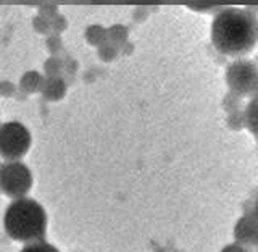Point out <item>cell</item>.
Instances as JSON below:
<instances>
[{
    "label": "cell",
    "instance_id": "cell-12",
    "mask_svg": "<svg viewBox=\"0 0 258 252\" xmlns=\"http://www.w3.org/2000/svg\"><path fill=\"white\" fill-rule=\"evenodd\" d=\"M63 68H64L63 62L60 59H56V57H52V59H48L44 63V70H45L47 78H58Z\"/></svg>",
    "mask_w": 258,
    "mask_h": 252
},
{
    "label": "cell",
    "instance_id": "cell-14",
    "mask_svg": "<svg viewBox=\"0 0 258 252\" xmlns=\"http://www.w3.org/2000/svg\"><path fill=\"white\" fill-rule=\"evenodd\" d=\"M21 252H60L58 249H55L52 244L44 241H39V242H32V244H28Z\"/></svg>",
    "mask_w": 258,
    "mask_h": 252
},
{
    "label": "cell",
    "instance_id": "cell-19",
    "mask_svg": "<svg viewBox=\"0 0 258 252\" xmlns=\"http://www.w3.org/2000/svg\"><path fill=\"white\" fill-rule=\"evenodd\" d=\"M15 94V86L12 83H7V81H4V83H0V95L4 97H10Z\"/></svg>",
    "mask_w": 258,
    "mask_h": 252
},
{
    "label": "cell",
    "instance_id": "cell-6",
    "mask_svg": "<svg viewBox=\"0 0 258 252\" xmlns=\"http://www.w3.org/2000/svg\"><path fill=\"white\" fill-rule=\"evenodd\" d=\"M234 238L240 246H258V217L255 214L240 217L234 226Z\"/></svg>",
    "mask_w": 258,
    "mask_h": 252
},
{
    "label": "cell",
    "instance_id": "cell-3",
    "mask_svg": "<svg viewBox=\"0 0 258 252\" xmlns=\"http://www.w3.org/2000/svg\"><path fill=\"white\" fill-rule=\"evenodd\" d=\"M226 83L234 95H253L258 87V65L247 59L234 60L226 70Z\"/></svg>",
    "mask_w": 258,
    "mask_h": 252
},
{
    "label": "cell",
    "instance_id": "cell-7",
    "mask_svg": "<svg viewBox=\"0 0 258 252\" xmlns=\"http://www.w3.org/2000/svg\"><path fill=\"white\" fill-rule=\"evenodd\" d=\"M44 97L47 100H60L67 94V84L64 81L58 76V78H47L44 81L42 91Z\"/></svg>",
    "mask_w": 258,
    "mask_h": 252
},
{
    "label": "cell",
    "instance_id": "cell-5",
    "mask_svg": "<svg viewBox=\"0 0 258 252\" xmlns=\"http://www.w3.org/2000/svg\"><path fill=\"white\" fill-rule=\"evenodd\" d=\"M32 176L29 168L21 162H12L0 168V189L8 197L23 199V196L31 189Z\"/></svg>",
    "mask_w": 258,
    "mask_h": 252
},
{
    "label": "cell",
    "instance_id": "cell-8",
    "mask_svg": "<svg viewBox=\"0 0 258 252\" xmlns=\"http://www.w3.org/2000/svg\"><path fill=\"white\" fill-rule=\"evenodd\" d=\"M44 78L40 76V73L37 71H28L24 73L21 81H20V87L21 91H24L26 94H32V92H40L44 86Z\"/></svg>",
    "mask_w": 258,
    "mask_h": 252
},
{
    "label": "cell",
    "instance_id": "cell-11",
    "mask_svg": "<svg viewBox=\"0 0 258 252\" xmlns=\"http://www.w3.org/2000/svg\"><path fill=\"white\" fill-rule=\"evenodd\" d=\"M107 34H108V42L115 47L124 45L127 40V29L124 26H121V24H115V26L107 29Z\"/></svg>",
    "mask_w": 258,
    "mask_h": 252
},
{
    "label": "cell",
    "instance_id": "cell-10",
    "mask_svg": "<svg viewBox=\"0 0 258 252\" xmlns=\"http://www.w3.org/2000/svg\"><path fill=\"white\" fill-rule=\"evenodd\" d=\"M86 40L91 45L95 47H100L102 44L108 42V34H107V29L100 24H94V26H89L86 29Z\"/></svg>",
    "mask_w": 258,
    "mask_h": 252
},
{
    "label": "cell",
    "instance_id": "cell-24",
    "mask_svg": "<svg viewBox=\"0 0 258 252\" xmlns=\"http://www.w3.org/2000/svg\"><path fill=\"white\" fill-rule=\"evenodd\" d=\"M256 39H258V29H256Z\"/></svg>",
    "mask_w": 258,
    "mask_h": 252
},
{
    "label": "cell",
    "instance_id": "cell-20",
    "mask_svg": "<svg viewBox=\"0 0 258 252\" xmlns=\"http://www.w3.org/2000/svg\"><path fill=\"white\" fill-rule=\"evenodd\" d=\"M220 252H248V249L245 246L237 244V242H231V244L224 246Z\"/></svg>",
    "mask_w": 258,
    "mask_h": 252
},
{
    "label": "cell",
    "instance_id": "cell-21",
    "mask_svg": "<svg viewBox=\"0 0 258 252\" xmlns=\"http://www.w3.org/2000/svg\"><path fill=\"white\" fill-rule=\"evenodd\" d=\"M192 10H197V12H220L221 7H197V5H190Z\"/></svg>",
    "mask_w": 258,
    "mask_h": 252
},
{
    "label": "cell",
    "instance_id": "cell-13",
    "mask_svg": "<svg viewBox=\"0 0 258 252\" xmlns=\"http://www.w3.org/2000/svg\"><path fill=\"white\" fill-rule=\"evenodd\" d=\"M99 57L103 60V62H111V60H115L116 59V55H118V47H115L113 44L110 42H105L99 47Z\"/></svg>",
    "mask_w": 258,
    "mask_h": 252
},
{
    "label": "cell",
    "instance_id": "cell-25",
    "mask_svg": "<svg viewBox=\"0 0 258 252\" xmlns=\"http://www.w3.org/2000/svg\"><path fill=\"white\" fill-rule=\"evenodd\" d=\"M256 250H258V246H256Z\"/></svg>",
    "mask_w": 258,
    "mask_h": 252
},
{
    "label": "cell",
    "instance_id": "cell-16",
    "mask_svg": "<svg viewBox=\"0 0 258 252\" xmlns=\"http://www.w3.org/2000/svg\"><path fill=\"white\" fill-rule=\"evenodd\" d=\"M50 26H52V31L61 32L67 29V20H64L63 15H56L53 20H50Z\"/></svg>",
    "mask_w": 258,
    "mask_h": 252
},
{
    "label": "cell",
    "instance_id": "cell-4",
    "mask_svg": "<svg viewBox=\"0 0 258 252\" xmlns=\"http://www.w3.org/2000/svg\"><path fill=\"white\" fill-rule=\"evenodd\" d=\"M31 147V134L26 126L10 121L0 126V156L7 160H18Z\"/></svg>",
    "mask_w": 258,
    "mask_h": 252
},
{
    "label": "cell",
    "instance_id": "cell-18",
    "mask_svg": "<svg viewBox=\"0 0 258 252\" xmlns=\"http://www.w3.org/2000/svg\"><path fill=\"white\" fill-rule=\"evenodd\" d=\"M56 15H58L56 7H53V5H42V7H40V16H44V18L53 20Z\"/></svg>",
    "mask_w": 258,
    "mask_h": 252
},
{
    "label": "cell",
    "instance_id": "cell-23",
    "mask_svg": "<svg viewBox=\"0 0 258 252\" xmlns=\"http://www.w3.org/2000/svg\"><path fill=\"white\" fill-rule=\"evenodd\" d=\"M253 214L258 217V196H256V199H255V202H253Z\"/></svg>",
    "mask_w": 258,
    "mask_h": 252
},
{
    "label": "cell",
    "instance_id": "cell-22",
    "mask_svg": "<svg viewBox=\"0 0 258 252\" xmlns=\"http://www.w3.org/2000/svg\"><path fill=\"white\" fill-rule=\"evenodd\" d=\"M76 68H78V63H76L75 60H70V62H68V67H67V71H68V73L76 71Z\"/></svg>",
    "mask_w": 258,
    "mask_h": 252
},
{
    "label": "cell",
    "instance_id": "cell-1",
    "mask_svg": "<svg viewBox=\"0 0 258 252\" xmlns=\"http://www.w3.org/2000/svg\"><path fill=\"white\" fill-rule=\"evenodd\" d=\"M256 29L258 21L248 8H221L212 23V42L220 54L242 59L253 51Z\"/></svg>",
    "mask_w": 258,
    "mask_h": 252
},
{
    "label": "cell",
    "instance_id": "cell-2",
    "mask_svg": "<svg viewBox=\"0 0 258 252\" xmlns=\"http://www.w3.org/2000/svg\"><path fill=\"white\" fill-rule=\"evenodd\" d=\"M4 225L8 236L20 242H39L45 236L47 215L34 199H16L8 206Z\"/></svg>",
    "mask_w": 258,
    "mask_h": 252
},
{
    "label": "cell",
    "instance_id": "cell-15",
    "mask_svg": "<svg viewBox=\"0 0 258 252\" xmlns=\"http://www.w3.org/2000/svg\"><path fill=\"white\" fill-rule=\"evenodd\" d=\"M32 24H34V29H36L37 32H42V34H47L48 31H52L50 20L44 18V16H37V18H34Z\"/></svg>",
    "mask_w": 258,
    "mask_h": 252
},
{
    "label": "cell",
    "instance_id": "cell-17",
    "mask_svg": "<svg viewBox=\"0 0 258 252\" xmlns=\"http://www.w3.org/2000/svg\"><path fill=\"white\" fill-rule=\"evenodd\" d=\"M61 39L58 36H50L47 39V48L50 51L52 54H56L61 51Z\"/></svg>",
    "mask_w": 258,
    "mask_h": 252
},
{
    "label": "cell",
    "instance_id": "cell-9",
    "mask_svg": "<svg viewBox=\"0 0 258 252\" xmlns=\"http://www.w3.org/2000/svg\"><path fill=\"white\" fill-rule=\"evenodd\" d=\"M244 125L255 137H258V97L247 104L244 110Z\"/></svg>",
    "mask_w": 258,
    "mask_h": 252
}]
</instances>
